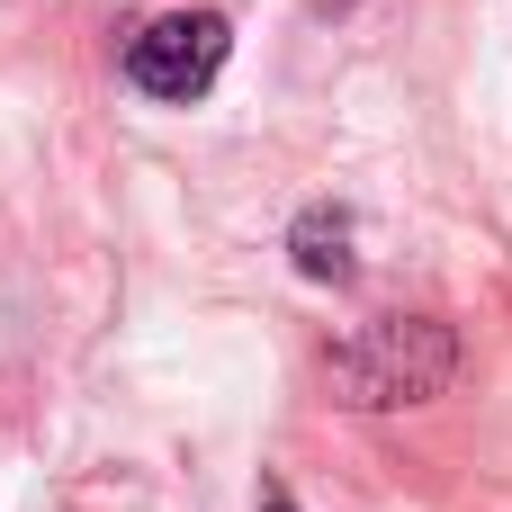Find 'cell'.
Instances as JSON below:
<instances>
[{
  "label": "cell",
  "mask_w": 512,
  "mask_h": 512,
  "mask_svg": "<svg viewBox=\"0 0 512 512\" xmlns=\"http://www.w3.org/2000/svg\"><path fill=\"white\" fill-rule=\"evenodd\" d=\"M261 512H297V504H288V486H261Z\"/></svg>",
  "instance_id": "cell-4"
},
{
  "label": "cell",
  "mask_w": 512,
  "mask_h": 512,
  "mask_svg": "<svg viewBox=\"0 0 512 512\" xmlns=\"http://www.w3.org/2000/svg\"><path fill=\"white\" fill-rule=\"evenodd\" d=\"M324 9H342V0H324Z\"/></svg>",
  "instance_id": "cell-5"
},
{
  "label": "cell",
  "mask_w": 512,
  "mask_h": 512,
  "mask_svg": "<svg viewBox=\"0 0 512 512\" xmlns=\"http://www.w3.org/2000/svg\"><path fill=\"white\" fill-rule=\"evenodd\" d=\"M225 54H234L225 9H171V18H153V27L126 45V81H135L144 99L189 108V99H207V90H216Z\"/></svg>",
  "instance_id": "cell-2"
},
{
  "label": "cell",
  "mask_w": 512,
  "mask_h": 512,
  "mask_svg": "<svg viewBox=\"0 0 512 512\" xmlns=\"http://www.w3.org/2000/svg\"><path fill=\"white\" fill-rule=\"evenodd\" d=\"M288 252H297V270H306L315 288H342V279H351V216H342V207H306V216L288 225Z\"/></svg>",
  "instance_id": "cell-3"
},
{
  "label": "cell",
  "mask_w": 512,
  "mask_h": 512,
  "mask_svg": "<svg viewBox=\"0 0 512 512\" xmlns=\"http://www.w3.org/2000/svg\"><path fill=\"white\" fill-rule=\"evenodd\" d=\"M450 378H459V342H450V324H432V315H378V324H360L351 342L324 351L333 405H360V414L423 405V396H441Z\"/></svg>",
  "instance_id": "cell-1"
}]
</instances>
